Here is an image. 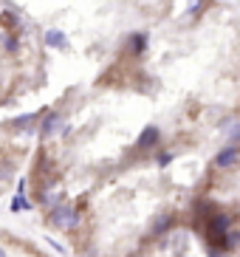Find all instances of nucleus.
I'll list each match as a JSON object with an SVG mask.
<instances>
[{"label":"nucleus","mask_w":240,"mask_h":257,"mask_svg":"<svg viewBox=\"0 0 240 257\" xmlns=\"http://www.w3.org/2000/svg\"><path fill=\"white\" fill-rule=\"evenodd\" d=\"M0 257H45V254L40 249H34L31 243H23V240L0 234Z\"/></svg>","instance_id":"1"},{"label":"nucleus","mask_w":240,"mask_h":257,"mask_svg":"<svg viewBox=\"0 0 240 257\" xmlns=\"http://www.w3.org/2000/svg\"><path fill=\"white\" fill-rule=\"evenodd\" d=\"M237 164H240V147L237 144H229V147H223V150L215 156V167H220V170H234Z\"/></svg>","instance_id":"2"},{"label":"nucleus","mask_w":240,"mask_h":257,"mask_svg":"<svg viewBox=\"0 0 240 257\" xmlns=\"http://www.w3.org/2000/svg\"><path fill=\"white\" fill-rule=\"evenodd\" d=\"M158 139H161L158 127H147V130L142 133V136H139V150H147V147H153V144H156Z\"/></svg>","instance_id":"3"},{"label":"nucleus","mask_w":240,"mask_h":257,"mask_svg":"<svg viewBox=\"0 0 240 257\" xmlns=\"http://www.w3.org/2000/svg\"><path fill=\"white\" fill-rule=\"evenodd\" d=\"M60 124H62V113L60 110H51L48 119H45V124H43V130L45 133H54V130H60Z\"/></svg>","instance_id":"4"},{"label":"nucleus","mask_w":240,"mask_h":257,"mask_svg":"<svg viewBox=\"0 0 240 257\" xmlns=\"http://www.w3.org/2000/svg\"><path fill=\"white\" fill-rule=\"evenodd\" d=\"M48 43H51V46H57V48H65V40H62L60 31H48Z\"/></svg>","instance_id":"5"},{"label":"nucleus","mask_w":240,"mask_h":257,"mask_svg":"<svg viewBox=\"0 0 240 257\" xmlns=\"http://www.w3.org/2000/svg\"><path fill=\"white\" fill-rule=\"evenodd\" d=\"M156 159H158V164H161V167H167L170 161H173V153H158Z\"/></svg>","instance_id":"6"},{"label":"nucleus","mask_w":240,"mask_h":257,"mask_svg":"<svg viewBox=\"0 0 240 257\" xmlns=\"http://www.w3.org/2000/svg\"><path fill=\"white\" fill-rule=\"evenodd\" d=\"M232 142H240V127H237V130H234V133H232Z\"/></svg>","instance_id":"7"}]
</instances>
